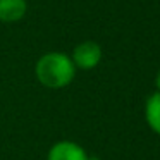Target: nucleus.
I'll return each instance as SVG.
<instances>
[{
	"label": "nucleus",
	"mask_w": 160,
	"mask_h": 160,
	"mask_svg": "<svg viewBox=\"0 0 160 160\" xmlns=\"http://www.w3.org/2000/svg\"><path fill=\"white\" fill-rule=\"evenodd\" d=\"M47 160H90V155L79 143L60 139L50 146Z\"/></svg>",
	"instance_id": "3"
},
{
	"label": "nucleus",
	"mask_w": 160,
	"mask_h": 160,
	"mask_svg": "<svg viewBox=\"0 0 160 160\" xmlns=\"http://www.w3.org/2000/svg\"><path fill=\"white\" fill-rule=\"evenodd\" d=\"M155 86H157V91H160V69H158V72H157V76H155Z\"/></svg>",
	"instance_id": "6"
},
{
	"label": "nucleus",
	"mask_w": 160,
	"mask_h": 160,
	"mask_svg": "<svg viewBox=\"0 0 160 160\" xmlns=\"http://www.w3.org/2000/svg\"><path fill=\"white\" fill-rule=\"evenodd\" d=\"M145 119L148 128L160 136V91H153L145 103Z\"/></svg>",
	"instance_id": "5"
},
{
	"label": "nucleus",
	"mask_w": 160,
	"mask_h": 160,
	"mask_svg": "<svg viewBox=\"0 0 160 160\" xmlns=\"http://www.w3.org/2000/svg\"><path fill=\"white\" fill-rule=\"evenodd\" d=\"M102 55H103L102 47L97 42H93V40H86V42H81L74 47L71 60H72L76 69L91 71L100 64Z\"/></svg>",
	"instance_id": "2"
},
{
	"label": "nucleus",
	"mask_w": 160,
	"mask_h": 160,
	"mask_svg": "<svg viewBox=\"0 0 160 160\" xmlns=\"http://www.w3.org/2000/svg\"><path fill=\"white\" fill-rule=\"evenodd\" d=\"M36 79L42 86L48 90H60L72 83L76 76L71 55L64 52H47L36 60L35 66Z\"/></svg>",
	"instance_id": "1"
},
{
	"label": "nucleus",
	"mask_w": 160,
	"mask_h": 160,
	"mask_svg": "<svg viewBox=\"0 0 160 160\" xmlns=\"http://www.w3.org/2000/svg\"><path fill=\"white\" fill-rule=\"evenodd\" d=\"M28 12L26 0H0V21L2 22H18Z\"/></svg>",
	"instance_id": "4"
}]
</instances>
